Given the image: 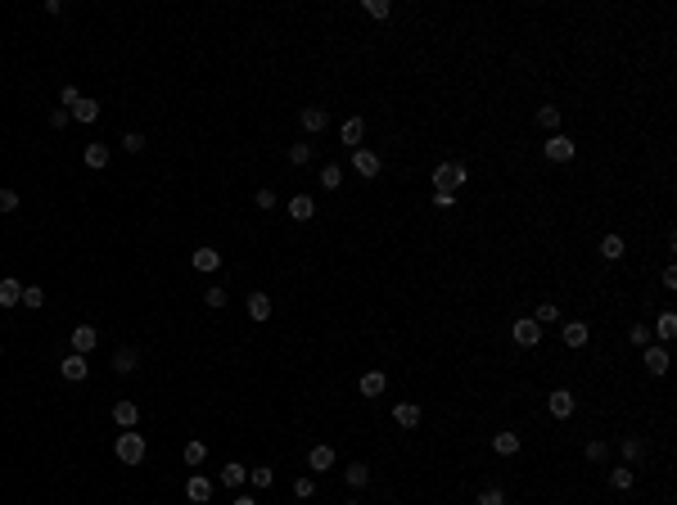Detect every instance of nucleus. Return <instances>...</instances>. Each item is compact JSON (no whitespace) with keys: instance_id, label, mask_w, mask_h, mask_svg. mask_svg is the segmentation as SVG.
<instances>
[{"instance_id":"obj_1","label":"nucleus","mask_w":677,"mask_h":505,"mask_svg":"<svg viewBox=\"0 0 677 505\" xmlns=\"http://www.w3.org/2000/svg\"><path fill=\"white\" fill-rule=\"evenodd\" d=\"M465 181H470V167H465V162H438V167H433V190H442V194H456Z\"/></svg>"},{"instance_id":"obj_2","label":"nucleus","mask_w":677,"mask_h":505,"mask_svg":"<svg viewBox=\"0 0 677 505\" xmlns=\"http://www.w3.org/2000/svg\"><path fill=\"white\" fill-rule=\"evenodd\" d=\"M542 158H551V162H573L578 158V140L573 136H547V145H542Z\"/></svg>"},{"instance_id":"obj_3","label":"nucleus","mask_w":677,"mask_h":505,"mask_svg":"<svg viewBox=\"0 0 677 505\" xmlns=\"http://www.w3.org/2000/svg\"><path fill=\"white\" fill-rule=\"evenodd\" d=\"M113 452H118L122 465H140L145 460V433H118V447H113Z\"/></svg>"},{"instance_id":"obj_4","label":"nucleus","mask_w":677,"mask_h":505,"mask_svg":"<svg viewBox=\"0 0 677 505\" xmlns=\"http://www.w3.org/2000/svg\"><path fill=\"white\" fill-rule=\"evenodd\" d=\"M510 338H515L519 347H538L542 343V325L533 321V316H519V321L510 325Z\"/></svg>"},{"instance_id":"obj_5","label":"nucleus","mask_w":677,"mask_h":505,"mask_svg":"<svg viewBox=\"0 0 677 505\" xmlns=\"http://www.w3.org/2000/svg\"><path fill=\"white\" fill-rule=\"evenodd\" d=\"M547 410H551V415H556V419H569L573 410H578V397H573L569 388H556V393H551V397H547Z\"/></svg>"},{"instance_id":"obj_6","label":"nucleus","mask_w":677,"mask_h":505,"mask_svg":"<svg viewBox=\"0 0 677 505\" xmlns=\"http://www.w3.org/2000/svg\"><path fill=\"white\" fill-rule=\"evenodd\" d=\"M353 172L361 176V181H375V176H379V153H370V149H353Z\"/></svg>"},{"instance_id":"obj_7","label":"nucleus","mask_w":677,"mask_h":505,"mask_svg":"<svg viewBox=\"0 0 677 505\" xmlns=\"http://www.w3.org/2000/svg\"><path fill=\"white\" fill-rule=\"evenodd\" d=\"M59 375H64L68 379V384H82V379H86L91 375V366H86V356H64V361H59Z\"/></svg>"},{"instance_id":"obj_8","label":"nucleus","mask_w":677,"mask_h":505,"mask_svg":"<svg viewBox=\"0 0 677 505\" xmlns=\"http://www.w3.org/2000/svg\"><path fill=\"white\" fill-rule=\"evenodd\" d=\"M95 343H99V330H95V325H73V352L77 356H86Z\"/></svg>"},{"instance_id":"obj_9","label":"nucleus","mask_w":677,"mask_h":505,"mask_svg":"<svg viewBox=\"0 0 677 505\" xmlns=\"http://www.w3.org/2000/svg\"><path fill=\"white\" fill-rule=\"evenodd\" d=\"M185 496H190L194 505H204V501H213V483H208L204 473H190L185 478Z\"/></svg>"},{"instance_id":"obj_10","label":"nucleus","mask_w":677,"mask_h":505,"mask_svg":"<svg viewBox=\"0 0 677 505\" xmlns=\"http://www.w3.org/2000/svg\"><path fill=\"white\" fill-rule=\"evenodd\" d=\"M560 338H565V347H582L591 338V325L587 321H569L565 330H560Z\"/></svg>"},{"instance_id":"obj_11","label":"nucleus","mask_w":677,"mask_h":505,"mask_svg":"<svg viewBox=\"0 0 677 505\" xmlns=\"http://www.w3.org/2000/svg\"><path fill=\"white\" fill-rule=\"evenodd\" d=\"M136 419H140L136 402H113V424H118V429H136Z\"/></svg>"},{"instance_id":"obj_12","label":"nucleus","mask_w":677,"mask_h":505,"mask_svg":"<svg viewBox=\"0 0 677 505\" xmlns=\"http://www.w3.org/2000/svg\"><path fill=\"white\" fill-rule=\"evenodd\" d=\"M307 465H312L316 473L334 469V447H330V442H321V447H312V452H307Z\"/></svg>"},{"instance_id":"obj_13","label":"nucleus","mask_w":677,"mask_h":505,"mask_svg":"<svg viewBox=\"0 0 677 505\" xmlns=\"http://www.w3.org/2000/svg\"><path fill=\"white\" fill-rule=\"evenodd\" d=\"M194 271H204V275H213L217 267H222V253H217V248H194Z\"/></svg>"},{"instance_id":"obj_14","label":"nucleus","mask_w":677,"mask_h":505,"mask_svg":"<svg viewBox=\"0 0 677 505\" xmlns=\"http://www.w3.org/2000/svg\"><path fill=\"white\" fill-rule=\"evenodd\" d=\"M298 122H302V131H312V136H316V131H325V122H330V113H325V108H302V113H298Z\"/></svg>"},{"instance_id":"obj_15","label":"nucleus","mask_w":677,"mask_h":505,"mask_svg":"<svg viewBox=\"0 0 677 505\" xmlns=\"http://www.w3.org/2000/svg\"><path fill=\"white\" fill-rule=\"evenodd\" d=\"M289 217H294V221H312V217H316V204L307 199V194H294V199H289Z\"/></svg>"},{"instance_id":"obj_16","label":"nucleus","mask_w":677,"mask_h":505,"mask_svg":"<svg viewBox=\"0 0 677 505\" xmlns=\"http://www.w3.org/2000/svg\"><path fill=\"white\" fill-rule=\"evenodd\" d=\"M393 419H398L402 429H416L420 424V406L416 402H398V406H393Z\"/></svg>"},{"instance_id":"obj_17","label":"nucleus","mask_w":677,"mask_h":505,"mask_svg":"<svg viewBox=\"0 0 677 505\" xmlns=\"http://www.w3.org/2000/svg\"><path fill=\"white\" fill-rule=\"evenodd\" d=\"M645 370H650V375H664L668 370V347H645Z\"/></svg>"},{"instance_id":"obj_18","label":"nucleus","mask_w":677,"mask_h":505,"mask_svg":"<svg viewBox=\"0 0 677 505\" xmlns=\"http://www.w3.org/2000/svg\"><path fill=\"white\" fill-rule=\"evenodd\" d=\"M248 316H253V321H267V316H271V298L262 289L248 293Z\"/></svg>"},{"instance_id":"obj_19","label":"nucleus","mask_w":677,"mask_h":505,"mask_svg":"<svg viewBox=\"0 0 677 505\" xmlns=\"http://www.w3.org/2000/svg\"><path fill=\"white\" fill-rule=\"evenodd\" d=\"M14 302H23V284L14 275L0 280V307H14Z\"/></svg>"},{"instance_id":"obj_20","label":"nucleus","mask_w":677,"mask_h":505,"mask_svg":"<svg viewBox=\"0 0 677 505\" xmlns=\"http://www.w3.org/2000/svg\"><path fill=\"white\" fill-rule=\"evenodd\" d=\"M136 366H140L136 347H118V352H113V370H118V375H131Z\"/></svg>"},{"instance_id":"obj_21","label":"nucleus","mask_w":677,"mask_h":505,"mask_svg":"<svg viewBox=\"0 0 677 505\" xmlns=\"http://www.w3.org/2000/svg\"><path fill=\"white\" fill-rule=\"evenodd\" d=\"M492 452H497V456H515V452H519V433H510V429H506V433H492Z\"/></svg>"},{"instance_id":"obj_22","label":"nucleus","mask_w":677,"mask_h":505,"mask_svg":"<svg viewBox=\"0 0 677 505\" xmlns=\"http://www.w3.org/2000/svg\"><path fill=\"white\" fill-rule=\"evenodd\" d=\"M339 136H344V145H353V149H361V136H366V122H361V118H348V122H344V131H339Z\"/></svg>"},{"instance_id":"obj_23","label":"nucleus","mask_w":677,"mask_h":505,"mask_svg":"<svg viewBox=\"0 0 677 505\" xmlns=\"http://www.w3.org/2000/svg\"><path fill=\"white\" fill-rule=\"evenodd\" d=\"M384 384H388V379L379 375V370H366V375H361V397H379Z\"/></svg>"},{"instance_id":"obj_24","label":"nucleus","mask_w":677,"mask_h":505,"mask_svg":"<svg viewBox=\"0 0 677 505\" xmlns=\"http://www.w3.org/2000/svg\"><path fill=\"white\" fill-rule=\"evenodd\" d=\"M73 118H77V122H95V118H99V99H86V95H82V99L73 104Z\"/></svg>"},{"instance_id":"obj_25","label":"nucleus","mask_w":677,"mask_h":505,"mask_svg":"<svg viewBox=\"0 0 677 505\" xmlns=\"http://www.w3.org/2000/svg\"><path fill=\"white\" fill-rule=\"evenodd\" d=\"M655 334L664 338V343H673V338H677V316H673V312H659V321H655Z\"/></svg>"},{"instance_id":"obj_26","label":"nucleus","mask_w":677,"mask_h":505,"mask_svg":"<svg viewBox=\"0 0 677 505\" xmlns=\"http://www.w3.org/2000/svg\"><path fill=\"white\" fill-rule=\"evenodd\" d=\"M601 258L605 262H619V258H623V235H605L601 239Z\"/></svg>"},{"instance_id":"obj_27","label":"nucleus","mask_w":677,"mask_h":505,"mask_svg":"<svg viewBox=\"0 0 677 505\" xmlns=\"http://www.w3.org/2000/svg\"><path fill=\"white\" fill-rule=\"evenodd\" d=\"M344 483H348V487H366V483H370V469H366L361 460L348 465V469H344Z\"/></svg>"},{"instance_id":"obj_28","label":"nucleus","mask_w":677,"mask_h":505,"mask_svg":"<svg viewBox=\"0 0 677 505\" xmlns=\"http://www.w3.org/2000/svg\"><path fill=\"white\" fill-rule=\"evenodd\" d=\"M538 127L556 136V127H560V108H556V104H542V108H538Z\"/></svg>"},{"instance_id":"obj_29","label":"nucleus","mask_w":677,"mask_h":505,"mask_svg":"<svg viewBox=\"0 0 677 505\" xmlns=\"http://www.w3.org/2000/svg\"><path fill=\"white\" fill-rule=\"evenodd\" d=\"M86 167H95V172H99V167H108V145H99V140H95V145H86Z\"/></svg>"},{"instance_id":"obj_30","label":"nucleus","mask_w":677,"mask_h":505,"mask_svg":"<svg viewBox=\"0 0 677 505\" xmlns=\"http://www.w3.org/2000/svg\"><path fill=\"white\" fill-rule=\"evenodd\" d=\"M244 478H248V469H244V465H235V460L222 469V483L226 487H244Z\"/></svg>"},{"instance_id":"obj_31","label":"nucleus","mask_w":677,"mask_h":505,"mask_svg":"<svg viewBox=\"0 0 677 505\" xmlns=\"http://www.w3.org/2000/svg\"><path fill=\"white\" fill-rule=\"evenodd\" d=\"M321 185H325V190H339V185H344V167H339V162H325Z\"/></svg>"},{"instance_id":"obj_32","label":"nucleus","mask_w":677,"mask_h":505,"mask_svg":"<svg viewBox=\"0 0 677 505\" xmlns=\"http://www.w3.org/2000/svg\"><path fill=\"white\" fill-rule=\"evenodd\" d=\"M632 483H637V473H632V469H610V487H614V492H628Z\"/></svg>"},{"instance_id":"obj_33","label":"nucleus","mask_w":677,"mask_h":505,"mask_svg":"<svg viewBox=\"0 0 677 505\" xmlns=\"http://www.w3.org/2000/svg\"><path fill=\"white\" fill-rule=\"evenodd\" d=\"M587 460L591 465H605V460H610V442H601V438L587 442Z\"/></svg>"},{"instance_id":"obj_34","label":"nucleus","mask_w":677,"mask_h":505,"mask_svg":"<svg viewBox=\"0 0 677 505\" xmlns=\"http://www.w3.org/2000/svg\"><path fill=\"white\" fill-rule=\"evenodd\" d=\"M204 460H208V447H204V442H199V438L185 442V465H204Z\"/></svg>"},{"instance_id":"obj_35","label":"nucleus","mask_w":677,"mask_h":505,"mask_svg":"<svg viewBox=\"0 0 677 505\" xmlns=\"http://www.w3.org/2000/svg\"><path fill=\"white\" fill-rule=\"evenodd\" d=\"M479 505H506V487H484V492H479Z\"/></svg>"},{"instance_id":"obj_36","label":"nucleus","mask_w":677,"mask_h":505,"mask_svg":"<svg viewBox=\"0 0 677 505\" xmlns=\"http://www.w3.org/2000/svg\"><path fill=\"white\" fill-rule=\"evenodd\" d=\"M294 496H298V501H307V496H316V478H312V473H302L298 483H294Z\"/></svg>"},{"instance_id":"obj_37","label":"nucleus","mask_w":677,"mask_h":505,"mask_svg":"<svg viewBox=\"0 0 677 505\" xmlns=\"http://www.w3.org/2000/svg\"><path fill=\"white\" fill-rule=\"evenodd\" d=\"M533 321H538V325H556V321H560V312H556V302H542L538 312H533Z\"/></svg>"},{"instance_id":"obj_38","label":"nucleus","mask_w":677,"mask_h":505,"mask_svg":"<svg viewBox=\"0 0 677 505\" xmlns=\"http://www.w3.org/2000/svg\"><path fill=\"white\" fill-rule=\"evenodd\" d=\"M248 478H253V487H271V483H276V473H271L267 465H258V469H248Z\"/></svg>"},{"instance_id":"obj_39","label":"nucleus","mask_w":677,"mask_h":505,"mask_svg":"<svg viewBox=\"0 0 677 505\" xmlns=\"http://www.w3.org/2000/svg\"><path fill=\"white\" fill-rule=\"evenodd\" d=\"M289 162H294V167L312 162V145H289Z\"/></svg>"},{"instance_id":"obj_40","label":"nucleus","mask_w":677,"mask_h":505,"mask_svg":"<svg viewBox=\"0 0 677 505\" xmlns=\"http://www.w3.org/2000/svg\"><path fill=\"white\" fill-rule=\"evenodd\" d=\"M623 456H628V460H641V456H645V442L641 438H623Z\"/></svg>"},{"instance_id":"obj_41","label":"nucleus","mask_w":677,"mask_h":505,"mask_svg":"<svg viewBox=\"0 0 677 505\" xmlns=\"http://www.w3.org/2000/svg\"><path fill=\"white\" fill-rule=\"evenodd\" d=\"M361 10L370 14V19H388V14H393V10H388V0H366Z\"/></svg>"},{"instance_id":"obj_42","label":"nucleus","mask_w":677,"mask_h":505,"mask_svg":"<svg viewBox=\"0 0 677 505\" xmlns=\"http://www.w3.org/2000/svg\"><path fill=\"white\" fill-rule=\"evenodd\" d=\"M253 204H258L262 212H271V208H276V190H267V185H262V190L253 194Z\"/></svg>"},{"instance_id":"obj_43","label":"nucleus","mask_w":677,"mask_h":505,"mask_svg":"<svg viewBox=\"0 0 677 505\" xmlns=\"http://www.w3.org/2000/svg\"><path fill=\"white\" fill-rule=\"evenodd\" d=\"M628 338H632L637 347H650V325H632V330H628Z\"/></svg>"},{"instance_id":"obj_44","label":"nucleus","mask_w":677,"mask_h":505,"mask_svg":"<svg viewBox=\"0 0 677 505\" xmlns=\"http://www.w3.org/2000/svg\"><path fill=\"white\" fill-rule=\"evenodd\" d=\"M122 149H127V153H140V149H145V136H140V131H127V136H122Z\"/></svg>"},{"instance_id":"obj_45","label":"nucleus","mask_w":677,"mask_h":505,"mask_svg":"<svg viewBox=\"0 0 677 505\" xmlns=\"http://www.w3.org/2000/svg\"><path fill=\"white\" fill-rule=\"evenodd\" d=\"M41 302H45V289H36V284H32V289H23V307H32V312H36Z\"/></svg>"},{"instance_id":"obj_46","label":"nucleus","mask_w":677,"mask_h":505,"mask_svg":"<svg viewBox=\"0 0 677 505\" xmlns=\"http://www.w3.org/2000/svg\"><path fill=\"white\" fill-rule=\"evenodd\" d=\"M204 302H208V307H226V289H217V284H213V289H204Z\"/></svg>"},{"instance_id":"obj_47","label":"nucleus","mask_w":677,"mask_h":505,"mask_svg":"<svg viewBox=\"0 0 677 505\" xmlns=\"http://www.w3.org/2000/svg\"><path fill=\"white\" fill-rule=\"evenodd\" d=\"M19 208V194L14 190H0V212H14Z\"/></svg>"},{"instance_id":"obj_48","label":"nucleus","mask_w":677,"mask_h":505,"mask_svg":"<svg viewBox=\"0 0 677 505\" xmlns=\"http://www.w3.org/2000/svg\"><path fill=\"white\" fill-rule=\"evenodd\" d=\"M59 99H64V108H73L77 99H82V90H77V86H64V90H59Z\"/></svg>"},{"instance_id":"obj_49","label":"nucleus","mask_w":677,"mask_h":505,"mask_svg":"<svg viewBox=\"0 0 677 505\" xmlns=\"http://www.w3.org/2000/svg\"><path fill=\"white\" fill-rule=\"evenodd\" d=\"M50 127H54V131L68 127V108H54V113H50Z\"/></svg>"},{"instance_id":"obj_50","label":"nucleus","mask_w":677,"mask_h":505,"mask_svg":"<svg viewBox=\"0 0 677 505\" xmlns=\"http://www.w3.org/2000/svg\"><path fill=\"white\" fill-rule=\"evenodd\" d=\"M456 204V194H442V190H433V208H451Z\"/></svg>"},{"instance_id":"obj_51","label":"nucleus","mask_w":677,"mask_h":505,"mask_svg":"<svg viewBox=\"0 0 677 505\" xmlns=\"http://www.w3.org/2000/svg\"><path fill=\"white\" fill-rule=\"evenodd\" d=\"M230 505H258V501H253V496H235V501H230Z\"/></svg>"},{"instance_id":"obj_52","label":"nucleus","mask_w":677,"mask_h":505,"mask_svg":"<svg viewBox=\"0 0 677 505\" xmlns=\"http://www.w3.org/2000/svg\"><path fill=\"white\" fill-rule=\"evenodd\" d=\"M348 505H361V501H348Z\"/></svg>"}]
</instances>
